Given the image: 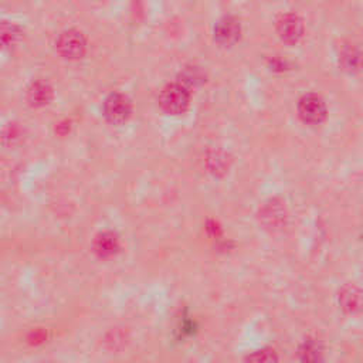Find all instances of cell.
Returning a JSON list of instances; mask_svg holds the SVG:
<instances>
[{"label": "cell", "mask_w": 363, "mask_h": 363, "mask_svg": "<svg viewBox=\"0 0 363 363\" xmlns=\"http://www.w3.org/2000/svg\"><path fill=\"white\" fill-rule=\"evenodd\" d=\"M160 108L170 115H180L190 105V91L180 82L167 84L159 95Z\"/></svg>", "instance_id": "6da1fadb"}, {"label": "cell", "mask_w": 363, "mask_h": 363, "mask_svg": "<svg viewBox=\"0 0 363 363\" xmlns=\"http://www.w3.org/2000/svg\"><path fill=\"white\" fill-rule=\"evenodd\" d=\"M258 220L265 230L271 233L281 231L286 224V208L284 203L277 197L268 199L258 210Z\"/></svg>", "instance_id": "7a4b0ae2"}, {"label": "cell", "mask_w": 363, "mask_h": 363, "mask_svg": "<svg viewBox=\"0 0 363 363\" xmlns=\"http://www.w3.org/2000/svg\"><path fill=\"white\" fill-rule=\"evenodd\" d=\"M132 112V104L129 98L121 92L109 94L102 105V113L105 119L112 125L125 123Z\"/></svg>", "instance_id": "3957f363"}, {"label": "cell", "mask_w": 363, "mask_h": 363, "mask_svg": "<svg viewBox=\"0 0 363 363\" xmlns=\"http://www.w3.org/2000/svg\"><path fill=\"white\" fill-rule=\"evenodd\" d=\"M298 115L308 125H319L326 118V104L316 94H305L298 101Z\"/></svg>", "instance_id": "277c9868"}, {"label": "cell", "mask_w": 363, "mask_h": 363, "mask_svg": "<svg viewBox=\"0 0 363 363\" xmlns=\"http://www.w3.org/2000/svg\"><path fill=\"white\" fill-rule=\"evenodd\" d=\"M57 51L67 60H78L85 54L86 41L81 31L69 28L62 31L57 38Z\"/></svg>", "instance_id": "5b68a950"}, {"label": "cell", "mask_w": 363, "mask_h": 363, "mask_svg": "<svg viewBox=\"0 0 363 363\" xmlns=\"http://www.w3.org/2000/svg\"><path fill=\"white\" fill-rule=\"evenodd\" d=\"M277 33L286 44H296L303 35V21L295 13H285L277 20Z\"/></svg>", "instance_id": "8992f818"}, {"label": "cell", "mask_w": 363, "mask_h": 363, "mask_svg": "<svg viewBox=\"0 0 363 363\" xmlns=\"http://www.w3.org/2000/svg\"><path fill=\"white\" fill-rule=\"evenodd\" d=\"M241 37L240 21L233 16L221 17L214 26V40L224 47L235 44Z\"/></svg>", "instance_id": "52a82bcc"}, {"label": "cell", "mask_w": 363, "mask_h": 363, "mask_svg": "<svg viewBox=\"0 0 363 363\" xmlns=\"http://www.w3.org/2000/svg\"><path fill=\"white\" fill-rule=\"evenodd\" d=\"M339 306L349 315L359 313L362 309V292L354 284H346L337 294Z\"/></svg>", "instance_id": "ba28073f"}, {"label": "cell", "mask_w": 363, "mask_h": 363, "mask_svg": "<svg viewBox=\"0 0 363 363\" xmlns=\"http://www.w3.org/2000/svg\"><path fill=\"white\" fill-rule=\"evenodd\" d=\"M337 60H339V65L343 71L349 72V74H354L360 69L362 67V55L359 48L354 44H343L339 48L337 52Z\"/></svg>", "instance_id": "9c48e42d"}, {"label": "cell", "mask_w": 363, "mask_h": 363, "mask_svg": "<svg viewBox=\"0 0 363 363\" xmlns=\"http://www.w3.org/2000/svg\"><path fill=\"white\" fill-rule=\"evenodd\" d=\"M26 96L31 106H44L52 99V88L47 81L37 79L30 84Z\"/></svg>", "instance_id": "30bf717a"}, {"label": "cell", "mask_w": 363, "mask_h": 363, "mask_svg": "<svg viewBox=\"0 0 363 363\" xmlns=\"http://www.w3.org/2000/svg\"><path fill=\"white\" fill-rule=\"evenodd\" d=\"M94 251L101 258H111L119 251V238L112 231L99 233L94 240Z\"/></svg>", "instance_id": "8fae6325"}, {"label": "cell", "mask_w": 363, "mask_h": 363, "mask_svg": "<svg viewBox=\"0 0 363 363\" xmlns=\"http://www.w3.org/2000/svg\"><path fill=\"white\" fill-rule=\"evenodd\" d=\"M204 163L211 174L223 176L230 167V157L223 149L216 147V149H210L206 153Z\"/></svg>", "instance_id": "7c38bea8"}, {"label": "cell", "mask_w": 363, "mask_h": 363, "mask_svg": "<svg viewBox=\"0 0 363 363\" xmlns=\"http://www.w3.org/2000/svg\"><path fill=\"white\" fill-rule=\"evenodd\" d=\"M301 363H323V347L312 337L305 339L298 349Z\"/></svg>", "instance_id": "4fadbf2b"}, {"label": "cell", "mask_w": 363, "mask_h": 363, "mask_svg": "<svg viewBox=\"0 0 363 363\" xmlns=\"http://www.w3.org/2000/svg\"><path fill=\"white\" fill-rule=\"evenodd\" d=\"M18 35H20V31L16 24L10 21L0 23V47H9L14 44Z\"/></svg>", "instance_id": "5bb4252c"}, {"label": "cell", "mask_w": 363, "mask_h": 363, "mask_svg": "<svg viewBox=\"0 0 363 363\" xmlns=\"http://www.w3.org/2000/svg\"><path fill=\"white\" fill-rule=\"evenodd\" d=\"M245 363H278V357L272 349L262 347L248 354Z\"/></svg>", "instance_id": "9a60e30c"}, {"label": "cell", "mask_w": 363, "mask_h": 363, "mask_svg": "<svg viewBox=\"0 0 363 363\" xmlns=\"http://www.w3.org/2000/svg\"><path fill=\"white\" fill-rule=\"evenodd\" d=\"M0 139L1 143L6 146H13L16 145L20 139H21V129L14 125V123H9L0 133Z\"/></svg>", "instance_id": "2e32d148"}]
</instances>
